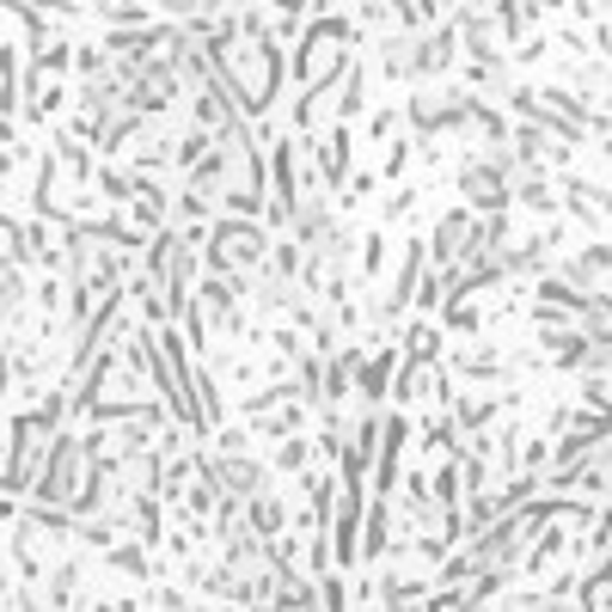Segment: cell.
Returning <instances> with one entry per match:
<instances>
[{
	"instance_id": "6da1fadb",
	"label": "cell",
	"mask_w": 612,
	"mask_h": 612,
	"mask_svg": "<svg viewBox=\"0 0 612 612\" xmlns=\"http://www.w3.org/2000/svg\"><path fill=\"white\" fill-rule=\"evenodd\" d=\"M220 73L239 86V105L245 110H264L269 98H276V80H282L276 49H269L264 31H245V49H233V43L220 49Z\"/></svg>"
},
{
	"instance_id": "7a4b0ae2",
	"label": "cell",
	"mask_w": 612,
	"mask_h": 612,
	"mask_svg": "<svg viewBox=\"0 0 612 612\" xmlns=\"http://www.w3.org/2000/svg\"><path fill=\"white\" fill-rule=\"evenodd\" d=\"M343 43H349V24L343 19H318L313 24V37L300 43V56H294V73H300L306 86H330L337 80V56H343Z\"/></svg>"
},
{
	"instance_id": "3957f363",
	"label": "cell",
	"mask_w": 612,
	"mask_h": 612,
	"mask_svg": "<svg viewBox=\"0 0 612 612\" xmlns=\"http://www.w3.org/2000/svg\"><path fill=\"white\" fill-rule=\"evenodd\" d=\"M43 460L49 465H43V477H37V496H43V502H68L73 496V465H80V447H73L68 435H56Z\"/></svg>"
},
{
	"instance_id": "277c9868",
	"label": "cell",
	"mask_w": 612,
	"mask_h": 612,
	"mask_svg": "<svg viewBox=\"0 0 612 612\" xmlns=\"http://www.w3.org/2000/svg\"><path fill=\"white\" fill-rule=\"evenodd\" d=\"M465 110H472V105H465L460 92H447V86H441V92H416L411 98V122H416V129H435V122H447V117L460 122Z\"/></svg>"
},
{
	"instance_id": "5b68a950",
	"label": "cell",
	"mask_w": 612,
	"mask_h": 612,
	"mask_svg": "<svg viewBox=\"0 0 612 612\" xmlns=\"http://www.w3.org/2000/svg\"><path fill=\"white\" fill-rule=\"evenodd\" d=\"M203 313L215 318L220 330H233V325H239V313H233V288H227L220 276H208V282H203Z\"/></svg>"
},
{
	"instance_id": "8992f818",
	"label": "cell",
	"mask_w": 612,
	"mask_h": 612,
	"mask_svg": "<svg viewBox=\"0 0 612 612\" xmlns=\"http://www.w3.org/2000/svg\"><path fill=\"white\" fill-rule=\"evenodd\" d=\"M282 521H288V514H282L276 496H251V526H257V533H276Z\"/></svg>"
},
{
	"instance_id": "52a82bcc",
	"label": "cell",
	"mask_w": 612,
	"mask_h": 612,
	"mask_svg": "<svg viewBox=\"0 0 612 612\" xmlns=\"http://www.w3.org/2000/svg\"><path fill=\"white\" fill-rule=\"evenodd\" d=\"M276 465H282V472H300V465H306V441H288V447L276 453Z\"/></svg>"
},
{
	"instance_id": "ba28073f",
	"label": "cell",
	"mask_w": 612,
	"mask_h": 612,
	"mask_svg": "<svg viewBox=\"0 0 612 612\" xmlns=\"http://www.w3.org/2000/svg\"><path fill=\"white\" fill-rule=\"evenodd\" d=\"M349 600H343V582H325V612H343Z\"/></svg>"
},
{
	"instance_id": "9c48e42d",
	"label": "cell",
	"mask_w": 612,
	"mask_h": 612,
	"mask_svg": "<svg viewBox=\"0 0 612 612\" xmlns=\"http://www.w3.org/2000/svg\"><path fill=\"white\" fill-rule=\"evenodd\" d=\"M98 612H110V606H98Z\"/></svg>"
}]
</instances>
